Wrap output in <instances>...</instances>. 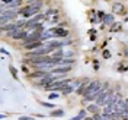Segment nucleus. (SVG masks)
<instances>
[{
  "instance_id": "nucleus-22",
  "label": "nucleus",
  "mask_w": 128,
  "mask_h": 120,
  "mask_svg": "<svg viewBox=\"0 0 128 120\" xmlns=\"http://www.w3.org/2000/svg\"><path fill=\"white\" fill-rule=\"evenodd\" d=\"M93 120H104V116L99 114V113H96V114H93Z\"/></svg>"
},
{
  "instance_id": "nucleus-27",
  "label": "nucleus",
  "mask_w": 128,
  "mask_h": 120,
  "mask_svg": "<svg viewBox=\"0 0 128 120\" xmlns=\"http://www.w3.org/2000/svg\"><path fill=\"white\" fill-rule=\"evenodd\" d=\"M98 16H99V18H100V19L104 21V18L106 16V13H104V12H98Z\"/></svg>"
},
{
  "instance_id": "nucleus-5",
  "label": "nucleus",
  "mask_w": 128,
  "mask_h": 120,
  "mask_svg": "<svg viewBox=\"0 0 128 120\" xmlns=\"http://www.w3.org/2000/svg\"><path fill=\"white\" fill-rule=\"evenodd\" d=\"M41 34H42V32H40V29L28 34L26 38L24 40V44H31V43H38V41H41Z\"/></svg>"
},
{
  "instance_id": "nucleus-3",
  "label": "nucleus",
  "mask_w": 128,
  "mask_h": 120,
  "mask_svg": "<svg viewBox=\"0 0 128 120\" xmlns=\"http://www.w3.org/2000/svg\"><path fill=\"white\" fill-rule=\"evenodd\" d=\"M109 95V89H108V84H105V87L100 88V91L98 92V95H96V104L98 105H105V101H106V98Z\"/></svg>"
},
{
  "instance_id": "nucleus-13",
  "label": "nucleus",
  "mask_w": 128,
  "mask_h": 120,
  "mask_svg": "<svg viewBox=\"0 0 128 120\" xmlns=\"http://www.w3.org/2000/svg\"><path fill=\"white\" fill-rule=\"evenodd\" d=\"M15 29H19L16 24H9V25H4V26H2V31H3V32H6V31L12 32V31H15Z\"/></svg>"
},
{
  "instance_id": "nucleus-2",
  "label": "nucleus",
  "mask_w": 128,
  "mask_h": 120,
  "mask_svg": "<svg viewBox=\"0 0 128 120\" xmlns=\"http://www.w3.org/2000/svg\"><path fill=\"white\" fill-rule=\"evenodd\" d=\"M38 12H40V9L35 8V6H31V5H28V6H24V8L19 9V15H22L24 18L36 16V15H38Z\"/></svg>"
},
{
  "instance_id": "nucleus-18",
  "label": "nucleus",
  "mask_w": 128,
  "mask_h": 120,
  "mask_svg": "<svg viewBox=\"0 0 128 120\" xmlns=\"http://www.w3.org/2000/svg\"><path fill=\"white\" fill-rule=\"evenodd\" d=\"M51 116H54V117H56V116L61 117V116H64V111H63V110H54V111L51 113Z\"/></svg>"
},
{
  "instance_id": "nucleus-25",
  "label": "nucleus",
  "mask_w": 128,
  "mask_h": 120,
  "mask_svg": "<svg viewBox=\"0 0 128 120\" xmlns=\"http://www.w3.org/2000/svg\"><path fill=\"white\" fill-rule=\"evenodd\" d=\"M102 116H104V120H114L112 114H102Z\"/></svg>"
},
{
  "instance_id": "nucleus-31",
  "label": "nucleus",
  "mask_w": 128,
  "mask_h": 120,
  "mask_svg": "<svg viewBox=\"0 0 128 120\" xmlns=\"http://www.w3.org/2000/svg\"><path fill=\"white\" fill-rule=\"evenodd\" d=\"M84 120H93V117H89V119H84Z\"/></svg>"
},
{
  "instance_id": "nucleus-15",
  "label": "nucleus",
  "mask_w": 128,
  "mask_h": 120,
  "mask_svg": "<svg viewBox=\"0 0 128 120\" xmlns=\"http://www.w3.org/2000/svg\"><path fill=\"white\" fill-rule=\"evenodd\" d=\"M74 63V60L73 59H68V57H66V59H61L60 60V64H66V66H72Z\"/></svg>"
},
{
  "instance_id": "nucleus-28",
  "label": "nucleus",
  "mask_w": 128,
  "mask_h": 120,
  "mask_svg": "<svg viewBox=\"0 0 128 120\" xmlns=\"http://www.w3.org/2000/svg\"><path fill=\"white\" fill-rule=\"evenodd\" d=\"M20 120H34V117H26V116H22Z\"/></svg>"
},
{
  "instance_id": "nucleus-14",
  "label": "nucleus",
  "mask_w": 128,
  "mask_h": 120,
  "mask_svg": "<svg viewBox=\"0 0 128 120\" xmlns=\"http://www.w3.org/2000/svg\"><path fill=\"white\" fill-rule=\"evenodd\" d=\"M112 10H114L115 13H122V12H124V5H122V3H115V5L112 6Z\"/></svg>"
},
{
  "instance_id": "nucleus-16",
  "label": "nucleus",
  "mask_w": 128,
  "mask_h": 120,
  "mask_svg": "<svg viewBox=\"0 0 128 120\" xmlns=\"http://www.w3.org/2000/svg\"><path fill=\"white\" fill-rule=\"evenodd\" d=\"M112 21H114V15H106L104 18V21H102V22H104V25H109Z\"/></svg>"
},
{
  "instance_id": "nucleus-26",
  "label": "nucleus",
  "mask_w": 128,
  "mask_h": 120,
  "mask_svg": "<svg viewBox=\"0 0 128 120\" xmlns=\"http://www.w3.org/2000/svg\"><path fill=\"white\" fill-rule=\"evenodd\" d=\"M104 57H105V59H109V57H111V53H109L108 50H105V51H104Z\"/></svg>"
},
{
  "instance_id": "nucleus-6",
  "label": "nucleus",
  "mask_w": 128,
  "mask_h": 120,
  "mask_svg": "<svg viewBox=\"0 0 128 120\" xmlns=\"http://www.w3.org/2000/svg\"><path fill=\"white\" fill-rule=\"evenodd\" d=\"M54 48H51V47H40V48H36V50H34V51H31L29 54H28V57H36V56H47L48 53H51Z\"/></svg>"
},
{
  "instance_id": "nucleus-29",
  "label": "nucleus",
  "mask_w": 128,
  "mask_h": 120,
  "mask_svg": "<svg viewBox=\"0 0 128 120\" xmlns=\"http://www.w3.org/2000/svg\"><path fill=\"white\" fill-rule=\"evenodd\" d=\"M42 104L45 105V107H50V108H52V107H54V105L51 104V103H42Z\"/></svg>"
},
{
  "instance_id": "nucleus-21",
  "label": "nucleus",
  "mask_w": 128,
  "mask_h": 120,
  "mask_svg": "<svg viewBox=\"0 0 128 120\" xmlns=\"http://www.w3.org/2000/svg\"><path fill=\"white\" fill-rule=\"evenodd\" d=\"M10 72H12V75H13V78L18 79V72H16V69L13 67V66H10Z\"/></svg>"
},
{
  "instance_id": "nucleus-12",
  "label": "nucleus",
  "mask_w": 128,
  "mask_h": 120,
  "mask_svg": "<svg viewBox=\"0 0 128 120\" xmlns=\"http://www.w3.org/2000/svg\"><path fill=\"white\" fill-rule=\"evenodd\" d=\"M41 46H44V44H41V41H38V43H31V44H24V47L28 48V50H36Z\"/></svg>"
},
{
  "instance_id": "nucleus-1",
  "label": "nucleus",
  "mask_w": 128,
  "mask_h": 120,
  "mask_svg": "<svg viewBox=\"0 0 128 120\" xmlns=\"http://www.w3.org/2000/svg\"><path fill=\"white\" fill-rule=\"evenodd\" d=\"M100 82L99 81H93V82H90L88 85V88H86V92H84V100L86 101H90V100H95L96 95H98V92L100 91Z\"/></svg>"
},
{
  "instance_id": "nucleus-24",
  "label": "nucleus",
  "mask_w": 128,
  "mask_h": 120,
  "mask_svg": "<svg viewBox=\"0 0 128 120\" xmlns=\"http://www.w3.org/2000/svg\"><path fill=\"white\" fill-rule=\"evenodd\" d=\"M121 29V25L120 24H116V25H112V28H111V31L114 32V31H120Z\"/></svg>"
},
{
  "instance_id": "nucleus-10",
  "label": "nucleus",
  "mask_w": 128,
  "mask_h": 120,
  "mask_svg": "<svg viewBox=\"0 0 128 120\" xmlns=\"http://www.w3.org/2000/svg\"><path fill=\"white\" fill-rule=\"evenodd\" d=\"M2 5L8 6L9 9L10 8H18L22 5V0H2Z\"/></svg>"
},
{
  "instance_id": "nucleus-30",
  "label": "nucleus",
  "mask_w": 128,
  "mask_h": 120,
  "mask_svg": "<svg viewBox=\"0 0 128 120\" xmlns=\"http://www.w3.org/2000/svg\"><path fill=\"white\" fill-rule=\"evenodd\" d=\"M124 101H125V107L128 108V98H127V100H124Z\"/></svg>"
},
{
  "instance_id": "nucleus-19",
  "label": "nucleus",
  "mask_w": 128,
  "mask_h": 120,
  "mask_svg": "<svg viewBox=\"0 0 128 120\" xmlns=\"http://www.w3.org/2000/svg\"><path fill=\"white\" fill-rule=\"evenodd\" d=\"M73 91V87H66V88H63V94H70Z\"/></svg>"
},
{
  "instance_id": "nucleus-17",
  "label": "nucleus",
  "mask_w": 128,
  "mask_h": 120,
  "mask_svg": "<svg viewBox=\"0 0 128 120\" xmlns=\"http://www.w3.org/2000/svg\"><path fill=\"white\" fill-rule=\"evenodd\" d=\"M88 110H89L90 113H93V114H96V113L99 111V107H98V104H90V105L88 107Z\"/></svg>"
},
{
  "instance_id": "nucleus-8",
  "label": "nucleus",
  "mask_w": 128,
  "mask_h": 120,
  "mask_svg": "<svg viewBox=\"0 0 128 120\" xmlns=\"http://www.w3.org/2000/svg\"><path fill=\"white\" fill-rule=\"evenodd\" d=\"M50 32H51V34H54L57 38H64V37H67V35H68V32L66 31V29H63L61 26H57V28H51V29H50Z\"/></svg>"
},
{
  "instance_id": "nucleus-23",
  "label": "nucleus",
  "mask_w": 128,
  "mask_h": 120,
  "mask_svg": "<svg viewBox=\"0 0 128 120\" xmlns=\"http://www.w3.org/2000/svg\"><path fill=\"white\" fill-rule=\"evenodd\" d=\"M58 94H57V92H51V94H50V97H48V98H50V100H57V98H58Z\"/></svg>"
},
{
  "instance_id": "nucleus-32",
  "label": "nucleus",
  "mask_w": 128,
  "mask_h": 120,
  "mask_svg": "<svg viewBox=\"0 0 128 120\" xmlns=\"http://www.w3.org/2000/svg\"><path fill=\"white\" fill-rule=\"evenodd\" d=\"M125 54H127V56H128V48H127V51H125Z\"/></svg>"
},
{
  "instance_id": "nucleus-7",
  "label": "nucleus",
  "mask_w": 128,
  "mask_h": 120,
  "mask_svg": "<svg viewBox=\"0 0 128 120\" xmlns=\"http://www.w3.org/2000/svg\"><path fill=\"white\" fill-rule=\"evenodd\" d=\"M26 32L24 31V29H15V31H12V32H9V37L10 38H13V40H25L26 38Z\"/></svg>"
},
{
  "instance_id": "nucleus-20",
  "label": "nucleus",
  "mask_w": 128,
  "mask_h": 120,
  "mask_svg": "<svg viewBox=\"0 0 128 120\" xmlns=\"http://www.w3.org/2000/svg\"><path fill=\"white\" fill-rule=\"evenodd\" d=\"M121 119L122 120H128V108L124 113H121Z\"/></svg>"
},
{
  "instance_id": "nucleus-9",
  "label": "nucleus",
  "mask_w": 128,
  "mask_h": 120,
  "mask_svg": "<svg viewBox=\"0 0 128 120\" xmlns=\"http://www.w3.org/2000/svg\"><path fill=\"white\" fill-rule=\"evenodd\" d=\"M54 82H56V78H54V76H52V75L50 73L48 76H45V78H42V81H41V82L38 84V85H41V87H44V88H47V87H50V85H51V84H54Z\"/></svg>"
},
{
  "instance_id": "nucleus-11",
  "label": "nucleus",
  "mask_w": 128,
  "mask_h": 120,
  "mask_svg": "<svg viewBox=\"0 0 128 120\" xmlns=\"http://www.w3.org/2000/svg\"><path fill=\"white\" fill-rule=\"evenodd\" d=\"M68 70H70V66H61V67L52 69V70H51V75H52V73H54V75H57V73H58V75H64V73H67Z\"/></svg>"
},
{
  "instance_id": "nucleus-4",
  "label": "nucleus",
  "mask_w": 128,
  "mask_h": 120,
  "mask_svg": "<svg viewBox=\"0 0 128 120\" xmlns=\"http://www.w3.org/2000/svg\"><path fill=\"white\" fill-rule=\"evenodd\" d=\"M18 15H19V13H16L15 10H8V12H3V13L0 15V24H2V26H4V24H6L8 21L15 19Z\"/></svg>"
}]
</instances>
